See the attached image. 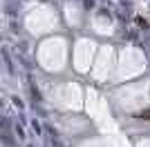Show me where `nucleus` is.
<instances>
[{
    "label": "nucleus",
    "instance_id": "nucleus-1",
    "mask_svg": "<svg viewBox=\"0 0 150 147\" xmlns=\"http://www.w3.org/2000/svg\"><path fill=\"white\" fill-rule=\"evenodd\" d=\"M141 118H146V120H150V111H144V114H141Z\"/></svg>",
    "mask_w": 150,
    "mask_h": 147
}]
</instances>
